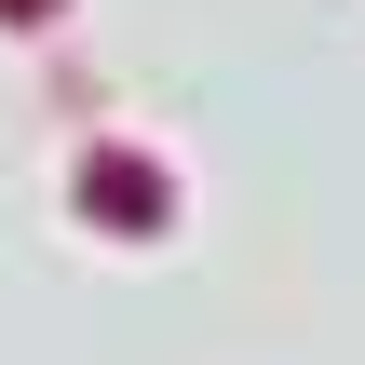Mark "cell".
Wrapping results in <instances>:
<instances>
[{"label":"cell","mask_w":365,"mask_h":365,"mask_svg":"<svg viewBox=\"0 0 365 365\" xmlns=\"http://www.w3.org/2000/svg\"><path fill=\"white\" fill-rule=\"evenodd\" d=\"M163 163H135V149H95L81 163V217H108V230H163Z\"/></svg>","instance_id":"6da1fadb"},{"label":"cell","mask_w":365,"mask_h":365,"mask_svg":"<svg viewBox=\"0 0 365 365\" xmlns=\"http://www.w3.org/2000/svg\"><path fill=\"white\" fill-rule=\"evenodd\" d=\"M0 27H54V0H0Z\"/></svg>","instance_id":"7a4b0ae2"}]
</instances>
